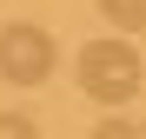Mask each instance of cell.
<instances>
[{
  "instance_id": "1",
  "label": "cell",
  "mask_w": 146,
  "mask_h": 139,
  "mask_svg": "<svg viewBox=\"0 0 146 139\" xmlns=\"http://www.w3.org/2000/svg\"><path fill=\"white\" fill-rule=\"evenodd\" d=\"M80 86L100 106H126L139 93V53L126 40H86L80 46Z\"/></svg>"
},
{
  "instance_id": "2",
  "label": "cell",
  "mask_w": 146,
  "mask_h": 139,
  "mask_svg": "<svg viewBox=\"0 0 146 139\" xmlns=\"http://www.w3.org/2000/svg\"><path fill=\"white\" fill-rule=\"evenodd\" d=\"M53 33L46 27H27V20H13V27H0V80L7 86H40L53 73Z\"/></svg>"
},
{
  "instance_id": "3",
  "label": "cell",
  "mask_w": 146,
  "mask_h": 139,
  "mask_svg": "<svg viewBox=\"0 0 146 139\" xmlns=\"http://www.w3.org/2000/svg\"><path fill=\"white\" fill-rule=\"evenodd\" d=\"M100 13L119 33H146V0H100Z\"/></svg>"
},
{
  "instance_id": "4",
  "label": "cell",
  "mask_w": 146,
  "mask_h": 139,
  "mask_svg": "<svg viewBox=\"0 0 146 139\" xmlns=\"http://www.w3.org/2000/svg\"><path fill=\"white\" fill-rule=\"evenodd\" d=\"M0 139H40V126L27 113H0Z\"/></svg>"
},
{
  "instance_id": "5",
  "label": "cell",
  "mask_w": 146,
  "mask_h": 139,
  "mask_svg": "<svg viewBox=\"0 0 146 139\" xmlns=\"http://www.w3.org/2000/svg\"><path fill=\"white\" fill-rule=\"evenodd\" d=\"M93 139H139V126H126V119H100Z\"/></svg>"
},
{
  "instance_id": "6",
  "label": "cell",
  "mask_w": 146,
  "mask_h": 139,
  "mask_svg": "<svg viewBox=\"0 0 146 139\" xmlns=\"http://www.w3.org/2000/svg\"><path fill=\"white\" fill-rule=\"evenodd\" d=\"M139 139H146V126H139Z\"/></svg>"
}]
</instances>
